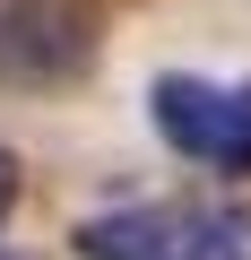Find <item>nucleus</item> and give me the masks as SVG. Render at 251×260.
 I'll use <instances>...</instances> for the list:
<instances>
[{
  "label": "nucleus",
  "instance_id": "f257e3e1",
  "mask_svg": "<svg viewBox=\"0 0 251 260\" xmlns=\"http://www.w3.org/2000/svg\"><path fill=\"white\" fill-rule=\"evenodd\" d=\"M78 260H251V208L234 200H130L69 234Z\"/></svg>",
  "mask_w": 251,
  "mask_h": 260
},
{
  "label": "nucleus",
  "instance_id": "f03ea898",
  "mask_svg": "<svg viewBox=\"0 0 251 260\" xmlns=\"http://www.w3.org/2000/svg\"><path fill=\"white\" fill-rule=\"evenodd\" d=\"M148 121H156V139H165L182 165L225 174V182L251 174V78L165 70V78L148 87Z\"/></svg>",
  "mask_w": 251,
  "mask_h": 260
},
{
  "label": "nucleus",
  "instance_id": "7ed1b4c3",
  "mask_svg": "<svg viewBox=\"0 0 251 260\" xmlns=\"http://www.w3.org/2000/svg\"><path fill=\"white\" fill-rule=\"evenodd\" d=\"M87 0H0V87H69L95 70Z\"/></svg>",
  "mask_w": 251,
  "mask_h": 260
},
{
  "label": "nucleus",
  "instance_id": "20e7f679",
  "mask_svg": "<svg viewBox=\"0 0 251 260\" xmlns=\"http://www.w3.org/2000/svg\"><path fill=\"white\" fill-rule=\"evenodd\" d=\"M9 208H18V156L0 148V225H9Z\"/></svg>",
  "mask_w": 251,
  "mask_h": 260
}]
</instances>
